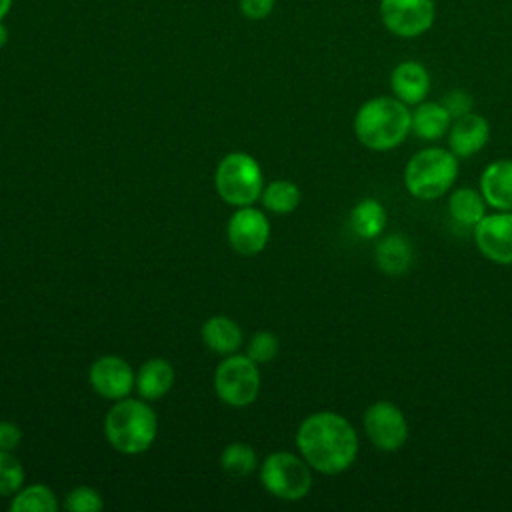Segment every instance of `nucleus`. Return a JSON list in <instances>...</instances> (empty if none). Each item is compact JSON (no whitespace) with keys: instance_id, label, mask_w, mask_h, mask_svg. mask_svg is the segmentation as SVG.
Segmentation results:
<instances>
[{"instance_id":"obj_1","label":"nucleus","mask_w":512,"mask_h":512,"mask_svg":"<svg viewBox=\"0 0 512 512\" xmlns=\"http://www.w3.org/2000/svg\"><path fill=\"white\" fill-rule=\"evenodd\" d=\"M300 456L312 470L334 476L348 470L358 456V432L352 422L332 410H320L306 416L296 430Z\"/></svg>"},{"instance_id":"obj_2","label":"nucleus","mask_w":512,"mask_h":512,"mask_svg":"<svg viewBox=\"0 0 512 512\" xmlns=\"http://www.w3.org/2000/svg\"><path fill=\"white\" fill-rule=\"evenodd\" d=\"M412 110L396 96H374L362 102L352 128L358 142L372 152H390L410 136Z\"/></svg>"},{"instance_id":"obj_3","label":"nucleus","mask_w":512,"mask_h":512,"mask_svg":"<svg viewBox=\"0 0 512 512\" xmlns=\"http://www.w3.org/2000/svg\"><path fill=\"white\" fill-rule=\"evenodd\" d=\"M460 158L450 148L426 146L414 152L404 166V188L416 200H438L452 190Z\"/></svg>"},{"instance_id":"obj_4","label":"nucleus","mask_w":512,"mask_h":512,"mask_svg":"<svg viewBox=\"0 0 512 512\" xmlns=\"http://www.w3.org/2000/svg\"><path fill=\"white\" fill-rule=\"evenodd\" d=\"M158 432L154 410L136 398H122L104 418V434L110 446L122 454L146 452Z\"/></svg>"},{"instance_id":"obj_5","label":"nucleus","mask_w":512,"mask_h":512,"mask_svg":"<svg viewBox=\"0 0 512 512\" xmlns=\"http://www.w3.org/2000/svg\"><path fill=\"white\" fill-rule=\"evenodd\" d=\"M218 196L232 206H250L256 202L264 188V176L254 156L246 152L226 154L214 174Z\"/></svg>"},{"instance_id":"obj_6","label":"nucleus","mask_w":512,"mask_h":512,"mask_svg":"<svg viewBox=\"0 0 512 512\" xmlns=\"http://www.w3.org/2000/svg\"><path fill=\"white\" fill-rule=\"evenodd\" d=\"M260 482L276 498L296 502L312 488L310 464L292 452H272L260 464Z\"/></svg>"},{"instance_id":"obj_7","label":"nucleus","mask_w":512,"mask_h":512,"mask_svg":"<svg viewBox=\"0 0 512 512\" xmlns=\"http://www.w3.org/2000/svg\"><path fill=\"white\" fill-rule=\"evenodd\" d=\"M214 390L216 396L232 408L252 404L260 390L258 364L246 354L226 356L214 372Z\"/></svg>"},{"instance_id":"obj_8","label":"nucleus","mask_w":512,"mask_h":512,"mask_svg":"<svg viewBox=\"0 0 512 512\" xmlns=\"http://www.w3.org/2000/svg\"><path fill=\"white\" fill-rule=\"evenodd\" d=\"M364 434L380 452H398L408 440V420L392 400H376L362 416Z\"/></svg>"},{"instance_id":"obj_9","label":"nucleus","mask_w":512,"mask_h":512,"mask_svg":"<svg viewBox=\"0 0 512 512\" xmlns=\"http://www.w3.org/2000/svg\"><path fill=\"white\" fill-rule=\"evenodd\" d=\"M378 14L382 26L398 38H418L436 20L434 0H380Z\"/></svg>"},{"instance_id":"obj_10","label":"nucleus","mask_w":512,"mask_h":512,"mask_svg":"<svg viewBox=\"0 0 512 512\" xmlns=\"http://www.w3.org/2000/svg\"><path fill=\"white\" fill-rule=\"evenodd\" d=\"M478 252L500 266L512 264V210H494L472 228Z\"/></svg>"},{"instance_id":"obj_11","label":"nucleus","mask_w":512,"mask_h":512,"mask_svg":"<svg viewBox=\"0 0 512 512\" xmlns=\"http://www.w3.org/2000/svg\"><path fill=\"white\" fill-rule=\"evenodd\" d=\"M228 244L242 256H254L264 250L270 238V222L266 214L252 206H240L226 226Z\"/></svg>"},{"instance_id":"obj_12","label":"nucleus","mask_w":512,"mask_h":512,"mask_svg":"<svg viewBox=\"0 0 512 512\" xmlns=\"http://www.w3.org/2000/svg\"><path fill=\"white\" fill-rule=\"evenodd\" d=\"M88 378L94 392L108 400L126 398L136 384V374L132 366L124 358L112 356V354L98 358L90 366Z\"/></svg>"},{"instance_id":"obj_13","label":"nucleus","mask_w":512,"mask_h":512,"mask_svg":"<svg viewBox=\"0 0 512 512\" xmlns=\"http://www.w3.org/2000/svg\"><path fill=\"white\" fill-rule=\"evenodd\" d=\"M448 148L460 160H466L478 154L490 140V124L478 112H468L452 120L448 130Z\"/></svg>"},{"instance_id":"obj_14","label":"nucleus","mask_w":512,"mask_h":512,"mask_svg":"<svg viewBox=\"0 0 512 512\" xmlns=\"http://www.w3.org/2000/svg\"><path fill=\"white\" fill-rule=\"evenodd\" d=\"M432 88V76L428 68L418 60H402L390 72L392 96L408 106L424 102Z\"/></svg>"},{"instance_id":"obj_15","label":"nucleus","mask_w":512,"mask_h":512,"mask_svg":"<svg viewBox=\"0 0 512 512\" xmlns=\"http://www.w3.org/2000/svg\"><path fill=\"white\" fill-rule=\"evenodd\" d=\"M486 204L494 210H512V160L490 162L480 174V188Z\"/></svg>"},{"instance_id":"obj_16","label":"nucleus","mask_w":512,"mask_h":512,"mask_svg":"<svg viewBox=\"0 0 512 512\" xmlns=\"http://www.w3.org/2000/svg\"><path fill=\"white\" fill-rule=\"evenodd\" d=\"M376 266L388 276H400L408 272L414 260L412 242L404 234L380 236L374 246Z\"/></svg>"},{"instance_id":"obj_17","label":"nucleus","mask_w":512,"mask_h":512,"mask_svg":"<svg viewBox=\"0 0 512 512\" xmlns=\"http://www.w3.org/2000/svg\"><path fill=\"white\" fill-rule=\"evenodd\" d=\"M452 116L444 108V104L424 100L412 108V124H410V134H414L420 140L426 142H436L444 138L450 130Z\"/></svg>"},{"instance_id":"obj_18","label":"nucleus","mask_w":512,"mask_h":512,"mask_svg":"<svg viewBox=\"0 0 512 512\" xmlns=\"http://www.w3.org/2000/svg\"><path fill=\"white\" fill-rule=\"evenodd\" d=\"M202 340L214 354L230 356L236 354L242 344V330L232 318L216 314L202 324Z\"/></svg>"},{"instance_id":"obj_19","label":"nucleus","mask_w":512,"mask_h":512,"mask_svg":"<svg viewBox=\"0 0 512 512\" xmlns=\"http://www.w3.org/2000/svg\"><path fill=\"white\" fill-rule=\"evenodd\" d=\"M174 384V368L164 358H152L144 362L136 374L134 388L144 400L162 398Z\"/></svg>"},{"instance_id":"obj_20","label":"nucleus","mask_w":512,"mask_h":512,"mask_svg":"<svg viewBox=\"0 0 512 512\" xmlns=\"http://www.w3.org/2000/svg\"><path fill=\"white\" fill-rule=\"evenodd\" d=\"M446 208H448L450 218L456 224L474 228L486 216L488 204L480 190L470 188V186H460V188L450 190Z\"/></svg>"},{"instance_id":"obj_21","label":"nucleus","mask_w":512,"mask_h":512,"mask_svg":"<svg viewBox=\"0 0 512 512\" xmlns=\"http://www.w3.org/2000/svg\"><path fill=\"white\" fill-rule=\"evenodd\" d=\"M386 208L376 198H362L350 212V226L358 238L376 240L386 228Z\"/></svg>"},{"instance_id":"obj_22","label":"nucleus","mask_w":512,"mask_h":512,"mask_svg":"<svg viewBox=\"0 0 512 512\" xmlns=\"http://www.w3.org/2000/svg\"><path fill=\"white\" fill-rule=\"evenodd\" d=\"M260 200L274 214H290L300 204V188L290 180H274L262 188Z\"/></svg>"},{"instance_id":"obj_23","label":"nucleus","mask_w":512,"mask_h":512,"mask_svg":"<svg viewBox=\"0 0 512 512\" xmlns=\"http://www.w3.org/2000/svg\"><path fill=\"white\" fill-rule=\"evenodd\" d=\"M12 512H56L58 500L54 492L44 484H30L20 488L10 502Z\"/></svg>"},{"instance_id":"obj_24","label":"nucleus","mask_w":512,"mask_h":512,"mask_svg":"<svg viewBox=\"0 0 512 512\" xmlns=\"http://www.w3.org/2000/svg\"><path fill=\"white\" fill-rule=\"evenodd\" d=\"M220 464L226 474L234 478H244L258 466V456L254 448L246 442H230L220 456Z\"/></svg>"},{"instance_id":"obj_25","label":"nucleus","mask_w":512,"mask_h":512,"mask_svg":"<svg viewBox=\"0 0 512 512\" xmlns=\"http://www.w3.org/2000/svg\"><path fill=\"white\" fill-rule=\"evenodd\" d=\"M24 484V466L12 450H0V496H14Z\"/></svg>"},{"instance_id":"obj_26","label":"nucleus","mask_w":512,"mask_h":512,"mask_svg":"<svg viewBox=\"0 0 512 512\" xmlns=\"http://www.w3.org/2000/svg\"><path fill=\"white\" fill-rule=\"evenodd\" d=\"M278 348H280V342H278L276 334H272L268 330H260L250 338L246 356L250 360H254L256 364H264V362H270L272 358H276Z\"/></svg>"},{"instance_id":"obj_27","label":"nucleus","mask_w":512,"mask_h":512,"mask_svg":"<svg viewBox=\"0 0 512 512\" xmlns=\"http://www.w3.org/2000/svg\"><path fill=\"white\" fill-rule=\"evenodd\" d=\"M104 500L98 490L90 486H78L70 490L64 498V508L70 512H98L102 510Z\"/></svg>"},{"instance_id":"obj_28","label":"nucleus","mask_w":512,"mask_h":512,"mask_svg":"<svg viewBox=\"0 0 512 512\" xmlns=\"http://www.w3.org/2000/svg\"><path fill=\"white\" fill-rule=\"evenodd\" d=\"M440 102L444 104V108L448 110V114L452 116V120L474 110V98H472V94L466 92V90H462V88H454V90L446 92Z\"/></svg>"},{"instance_id":"obj_29","label":"nucleus","mask_w":512,"mask_h":512,"mask_svg":"<svg viewBox=\"0 0 512 512\" xmlns=\"http://www.w3.org/2000/svg\"><path fill=\"white\" fill-rule=\"evenodd\" d=\"M274 4H276V0H238L240 12L250 20L266 18L272 12Z\"/></svg>"},{"instance_id":"obj_30","label":"nucleus","mask_w":512,"mask_h":512,"mask_svg":"<svg viewBox=\"0 0 512 512\" xmlns=\"http://www.w3.org/2000/svg\"><path fill=\"white\" fill-rule=\"evenodd\" d=\"M20 440H22L20 428L12 422L0 420V450H12L20 444Z\"/></svg>"},{"instance_id":"obj_31","label":"nucleus","mask_w":512,"mask_h":512,"mask_svg":"<svg viewBox=\"0 0 512 512\" xmlns=\"http://www.w3.org/2000/svg\"><path fill=\"white\" fill-rule=\"evenodd\" d=\"M10 8H12V0H0V20H4L8 16Z\"/></svg>"},{"instance_id":"obj_32","label":"nucleus","mask_w":512,"mask_h":512,"mask_svg":"<svg viewBox=\"0 0 512 512\" xmlns=\"http://www.w3.org/2000/svg\"><path fill=\"white\" fill-rule=\"evenodd\" d=\"M8 42V28L4 26V22L0 20V48H4Z\"/></svg>"}]
</instances>
